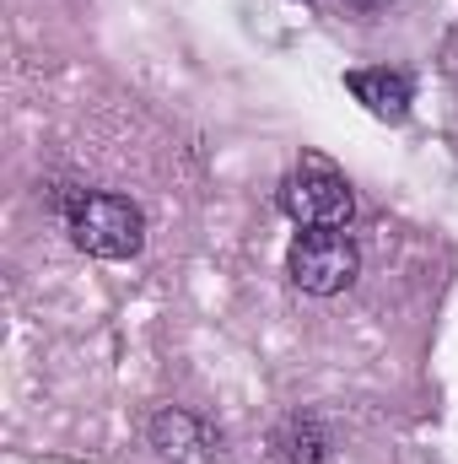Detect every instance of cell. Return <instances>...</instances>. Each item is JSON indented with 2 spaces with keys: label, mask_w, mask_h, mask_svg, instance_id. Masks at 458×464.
<instances>
[{
  "label": "cell",
  "mask_w": 458,
  "mask_h": 464,
  "mask_svg": "<svg viewBox=\"0 0 458 464\" xmlns=\"http://www.w3.org/2000/svg\"><path fill=\"white\" fill-rule=\"evenodd\" d=\"M356 270H361V254H356V243L340 227H308V232H297L291 248H286V276L308 297L345 292L356 281Z\"/></svg>",
  "instance_id": "3"
},
{
  "label": "cell",
  "mask_w": 458,
  "mask_h": 464,
  "mask_svg": "<svg viewBox=\"0 0 458 464\" xmlns=\"http://www.w3.org/2000/svg\"><path fill=\"white\" fill-rule=\"evenodd\" d=\"M270 449H275L281 464H324L329 459V438H324V427H319L313 416H286V421L275 427Z\"/></svg>",
  "instance_id": "6"
},
{
  "label": "cell",
  "mask_w": 458,
  "mask_h": 464,
  "mask_svg": "<svg viewBox=\"0 0 458 464\" xmlns=\"http://www.w3.org/2000/svg\"><path fill=\"white\" fill-rule=\"evenodd\" d=\"M60 222L71 243L92 259H129L146 243V217L135 200L109 195V189H65L60 195Z\"/></svg>",
  "instance_id": "1"
},
{
  "label": "cell",
  "mask_w": 458,
  "mask_h": 464,
  "mask_svg": "<svg viewBox=\"0 0 458 464\" xmlns=\"http://www.w3.org/2000/svg\"><path fill=\"white\" fill-rule=\"evenodd\" d=\"M345 87H350V98H356L367 114L388 119V124H399V119L410 114V98H415V82H410L405 71H388V65H377V71H350Z\"/></svg>",
  "instance_id": "4"
},
{
  "label": "cell",
  "mask_w": 458,
  "mask_h": 464,
  "mask_svg": "<svg viewBox=\"0 0 458 464\" xmlns=\"http://www.w3.org/2000/svg\"><path fill=\"white\" fill-rule=\"evenodd\" d=\"M151 449L173 464H200L216 449V432H211L200 416H189V411L173 405V411H162V416L151 421Z\"/></svg>",
  "instance_id": "5"
},
{
  "label": "cell",
  "mask_w": 458,
  "mask_h": 464,
  "mask_svg": "<svg viewBox=\"0 0 458 464\" xmlns=\"http://www.w3.org/2000/svg\"><path fill=\"white\" fill-rule=\"evenodd\" d=\"M281 211L297 222V227H345L356 217V195L345 184V173L319 157V151H302L297 168L286 173L281 184Z\"/></svg>",
  "instance_id": "2"
},
{
  "label": "cell",
  "mask_w": 458,
  "mask_h": 464,
  "mask_svg": "<svg viewBox=\"0 0 458 464\" xmlns=\"http://www.w3.org/2000/svg\"><path fill=\"white\" fill-rule=\"evenodd\" d=\"M345 5H356V11H377L383 0H345Z\"/></svg>",
  "instance_id": "7"
}]
</instances>
